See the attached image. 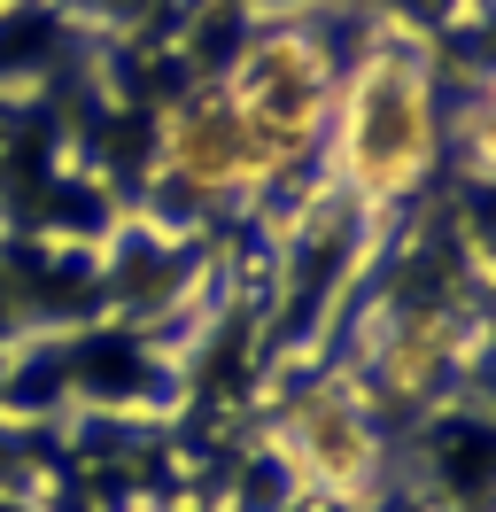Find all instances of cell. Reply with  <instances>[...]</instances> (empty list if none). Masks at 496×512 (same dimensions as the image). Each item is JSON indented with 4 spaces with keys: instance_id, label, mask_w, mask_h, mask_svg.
<instances>
[{
    "instance_id": "cell-1",
    "label": "cell",
    "mask_w": 496,
    "mask_h": 512,
    "mask_svg": "<svg viewBox=\"0 0 496 512\" xmlns=\"http://www.w3.org/2000/svg\"><path fill=\"white\" fill-rule=\"evenodd\" d=\"M326 179L357 218H396L442 163V94L419 39H372L334 78L326 109Z\"/></svg>"
},
{
    "instance_id": "cell-2",
    "label": "cell",
    "mask_w": 496,
    "mask_h": 512,
    "mask_svg": "<svg viewBox=\"0 0 496 512\" xmlns=\"http://www.w3.org/2000/svg\"><path fill=\"white\" fill-rule=\"evenodd\" d=\"M341 55L326 47L318 24H272V32L241 39V55L225 63V109L241 125L248 148V202H272L295 187L318 148H326V109H334Z\"/></svg>"
},
{
    "instance_id": "cell-3",
    "label": "cell",
    "mask_w": 496,
    "mask_h": 512,
    "mask_svg": "<svg viewBox=\"0 0 496 512\" xmlns=\"http://www.w3.org/2000/svg\"><path fill=\"white\" fill-rule=\"evenodd\" d=\"M380 396L365 373H310L279 396L264 450L287 474V489L318 512H365L388 489V435H380Z\"/></svg>"
},
{
    "instance_id": "cell-4",
    "label": "cell",
    "mask_w": 496,
    "mask_h": 512,
    "mask_svg": "<svg viewBox=\"0 0 496 512\" xmlns=\"http://www.w3.org/2000/svg\"><path fill=\"white\" fill-rule=\"evenodd\" d=\"M155 148H163V171H171L186 194H202V202H241L248 210V148H241V125H233L217 78L186 86V94L163 109Z\"/></svg>"
},
{
    "instance_id": "cell-5",
    "label": "cell",
    "mask_w": 496,
    "mask_h": 512,
    "mask_svg": "<svg viewBox=\"0 0 496 512\" xmlns=\"http://www.w3.org/2000/svg\"><path fill=\"white\" fill-rule=\"evenodd\" d=\"M473 350H481V334L465 311H403L380 342H372V396H388V404H434L450 381L473 373Z\"/></svg>"
}]
</instances>
